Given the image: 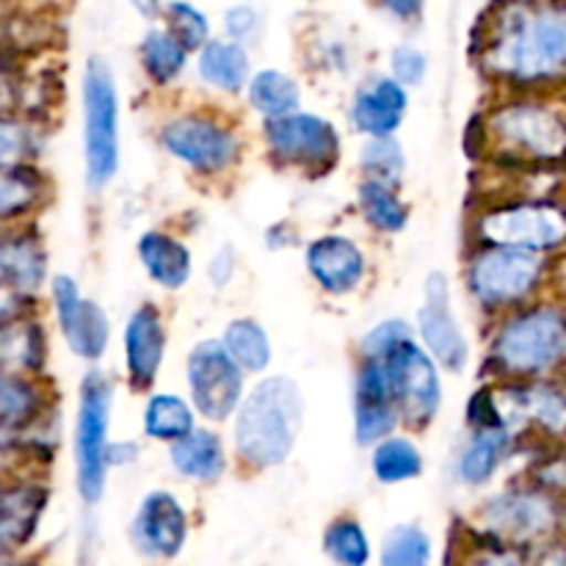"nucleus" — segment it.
Instances as JSON below:
<instances>
[{
  "label": "nucleus",
  "instance_id": "nucleus-15",
  "mask_svg": "<svg viewBox=\"0 0 566 566\" xmlns=\"http://www.w3.org/2000/svg\"><path fill=\"white\" fill-rule=\"evenodd\" d=\"M55 324L66 348L83 363H99L111 346V318L94 298L83 296L72 276L59 274L50 280Z\"/></svg>",
  "mask_w": 566,
  "mask_h": 566
},
{
  "label": "nucleus",
  "instance_id": "nucleus-20",
  "mask_svg": "<svg viewBox=\"0 0 566 566\" xmlns=\"http://www.w3.org/2000/svg\"><path fill=\"white\" fill-rule=\"evenodd\" d=\"M409 108V88L401 86L392 75L368 77L354 92L352 125L365 138L396 136L403 125Z\"/></svg>",
  "mask_w": 566,
  "mask_h": 566
},
{
  "label": "nucleus",
  "instance_id": "nucleus-5",
  "mask_svg": "<svg viewBox=\"0 0 566 566\" xmlns=\"http://www.w3.org/2000/svg\"><path fill=\"white\" fill-rule=\"evenodd\" d=\"M158 144L197 177H224L241 164L243 138L235 122L213 108L177 111L160 122Z\"/></svg>",
  "mask_w": 566,
  "mask_h": 566
},
{
  "label": "nucleus",
  "instance_id": "nucleus-6",
  "mask_svg": "<svg viewBox=\"0 0 566 566\" xmlns=\"http://www.w3.org/2000/svg\"><path fill=\"white\" fill-rule=\"evenodd\" d=\"M547 280V258L512 247H475L464 263V287L484 313H509L536 296Z\"/></svg>",
  "mask_w": 566,
  "mask_h": 566
},
{
  "label": "nucleus",
  "instance_id": "nucleus-21",
  "mask_svg": "<svg viewBox=\"0 0 566 566\" xmlns=\"http://www.w3.org/2000/svg\"><path fill=\"white\" fill-rule=\"evenodd\" d=\"M188 536L186 509L171 492H149L133 523V539L153 558H171Z\"/></svg>",
  "mask_w": 566,
  "mask_h": 566
},
{
  "label": "nucleus",
  "instance_id": "nucleus-29",
  "mask_svg": "<svg viewBox=\"0 0 566 566\" xmlns=\"http://www.w3.org/2000/svg\"><path fill=\"white\" fill-rule=\"evenodd\" d=\"M48 359L44 329L31 313L17 315L0 326V370L25 376H42Z\"/></svg>",
  "mask_w": 566,
  "mask_h": 566
},
{
  "label": "nucleus",
  "instance_id": "nucleus-44",
  "mask_svg": "<svg viewBox=\"0 0 566 566\" xmlns=\"http://www.w3.org/2000/svg\"><path fill=\"white\" fill-rule=\"evenodd\" d=\"M224 31H227V39L243 44V48H247V44H252L254 36H258V31H260L258 9H252V6H247V3L227 9L224 11Z\"/></svg>",
  "mask_w": 566,
  "mask_h": 566
},
{
  "label": "nucleus",
  "instance_id": "nucleus-26",
  "mask_svg": "<svg viewBox=\"0 0 566 566\" xmlns=\"http://www.w3.org/2000/svg\"><path fill=\"white\" fill-rule=\"evenodd\" d=\"M197 75L205 86L216 88V92L227 94V97L243 94L249 77H252L249 50L243 44L232 42V39L210 36L197 50Z\"/></svg>",
  "mask_w": 566,
  "mask_h": 566
},
{
  "label": "nucleus",
  "instance_id": "nucleus-46",
  "mask_svg": "<svg viewBox=\"0 0 566 566\" xmlns=\"http://www.w3.org/2000/svg\"><path fill=\"white\" fill-rule=\"evenodd\" d=\"M376 6L385 9L390 17H396L398 22H415L423 14L426 0H376Z\"/></svg>",
  "mask_w": 566,
  "mask_h": 566
},
{
  "label": "nucleus",
  "instance_id": "nucleus-33",
  "mask_svg": "<svg viewBox=\"0 0 566 566\" xmlns=\"http://www.w3.org/2000/svg\"><path fill=\"white\" fill-rule=\"evenodd\" d=\"M243 94H247L254 114H260L263 119H276V116L302 108V86H298L296 77L282 70L252 72Z\"/></svg>",
  "mask_w": 566,
  "mask_h": 566
},
{
  "label": "nucleus",
  "instance_id": "nucleus-16",
  "mask_svg": "<svg viewBox=\"0 0 566 566\" xmlns=\"http://www.w3.org/2000/svg\"><path fill=\"white\" fill-rule=\"evenodd\" d=\"M166 321L155 304L144 302L127 318L122 332V352H125V376L127 385L138 396H149L158 385L160 368L166 359Z\"/></svg>",
  "mask_w": 566,
  "mask_h": 566
},
{
  "label": "nucleus",
  "instance_id": "nucleus-39",
  "mask_svg": "<svg viewBox=\"0 0 566 566\" xmlns=\"http://www.w3.org/2000/svg\"><path fill=\"white\" fill-rule=\"evenodd\" d=\"M164 17V28L188 50V53H197L205 42L210 39V20L205 17L202 9H197L193 3L186 0H171L160 11Z\"/></svg>",
  "mask_w": 566,
  "mask_h": 566
},
{
  "label": "nucleus",
  "instance_id": "nucleus-47",
  "mask_svg": "<svg viewBox=\"0 0 566 566\" xmlns=\"http://www.w3.org/2000/svg\"><path fill=\"white\" fill-rule=\"evenodd\" d=\"M138 453H142V446H138L136 440H122V442L111 440L108 451H105V462H108V470L122 468V464L136 462Z\"/></svg>",
  "mask_w": 566,
  "mask_h": 566
},
{
  "label": "nucleus",
  "instance_id": "nucleus-38",
  "mask_svg": "<svg viewBox=\"0 0 566 566\" xmlns=\"http://www.w3.org/2000/svg\"><path fill=\"white\" fill-rule=\"evenodd\" d=\"M53 440L42 431H9L0 429V473H17L25 464H39L50 459Z\"/></svg>",
  "mask_w": 566,
  "mask_h": 566
},
{
  "label": "nucleus",
  "instance_id": "nucleus-3",
  "mask_svg": "<svg viewBox=\"0 0 566 566\" xmlns=\"http://www.w3.org/2000/svg\"><path fill=\"white\" fill-rule=\"evenodd\" d=\"M479 155L514 169L566 160V114L534 97L501 99L479 116Z\"/></svg>",
  "mask_w": 566,
  "mask_h": 566
},
{
  "label": "nucleus",
  "instance_id": "nucleus-40",
  "mask_svg": "<svg viewBox=\"0 0 566 566\" xmlns=\"http://www.w3.org/2000/svg\"><path fill=\"white\" fill-rule=\"evenodd\" d=\"M324 551L343 566H365L370 558L368 536L352 517L335 520L324 534Z\"/></svg>",
  "mask_w": 566,
  "mask_h": 566
},
{
  "label": "nucleus",
  "instance_id": "nucleus-10",
  "mask_svg": "<svg viewBox=\"0 0 566 566\" xmlns=\"http://www.w3.org/2000/svg\"><path fill=\"white\" fill-rule=\"evenodd\" d=\"M263 144L280 169L307 177L332 175L343 158V138L335 122L302 108L265 119Z\"/></svg>",
  "mask_w": 566,
  "mask_h": 566
},
{
  "label": "nucleus",
  "instance_id": "nucleus-41",
  "mask_svg": "<svg viewBox=\"0 0 566 566\" xmlns=\"http://www.w3.org/2000/svg\"><path fill=\"white\" fill-rule=\"evenodd\" d=\"M429 536L415 525H401L385 542L381 566H429Z\"/></svg>",
  "mask_w": 566,
  "mask_h": 566
},
{
  "label": "nucleus",
  "instance_id": "nucleus-12",
  "mask_svg": "<svg viewBox=\"0 0 566 566\" xmlns=\"http://www.w3.org/2000/svg\"><path fill=\"white\" fill-rule=\"evenodd\" d=\"M396 398L398 418L403 429L423 431L437 420L442 409L440 365L429 357L415 337L403 340L390 357L381 359Z\"/></svg>",
  "mask_w": 566,
  "mask_h": 566
},
{
  "label": "nucleus",
  "instance_id": "nucleus-32",
  "mask_svg": "<svg viewBox=\"0 0 566 566\" xmlns=\"http://www.w3.org/2000/svg\"><path fill=\"white\" fill-rule=\"evenodd\" d=\"M193 426H197V412H193L188 398L177 396V392H153V396H147L142 412L144 437L171 446L175 440L186 437Z\"/></svg>",
  "mask_w": 566,
  "mask_h": 566
},
{
  "label": "nucleus",
  "instance_id": "nucleus-11",
  "mask_svg": "<svg viewBox=\"0 0 566 566\" xmlns=\"http://www.w3.org/2000/svg\"><path fill=\"white\" fill-rule=\"evenodd\" d=\"M186 387L193 412L208 423H227L235 415L243 392L247 374L216 337H205L186 357Z\"/></svg>",
  "mask_w": 566,
  "mask_h": 566
},
{
  "label": "nucleus",
  "instance_id": "nucleus-42",
  "mask_svg": "<svg viewBox=\"0 0 566 566\" xmlns=\"http://www.w3.org/2000/svg\"><path fill=\"white\" fill-rule=\"evenodd\" d=\"M415 337V326H409L403 318H387L379 321L376 326H370L363 337H359V359H376L381 363L385 357H390L403 340Z\"/></svg>",
  "mask_w": 566,
  "mask_h": 566
},
{
  "label": "nucleus",
  "instance_id": "nucleus-22",
  "mask_svg": "<svg viewBox=\"0 0 566 566\" xmlns=\"http://www.w3.org/2000/svg\"><path fill=\"white\" fill-rule=\"evenodd\" d=\"M55 415V396L42 376L0 370V429L42 431Z\"/></svg>",
  "mask_w": 566,
  "mask_h": 566
},
{
  "label": "nucleus",
  "instance_id": "nucleus-2",
  "mask_svg": "<svg viewBox=\"0 0 566 566\" xmlns=\"http://www.w3.org/2000/svg\"><path fill=\"white\" fill-rule=\"evenodd\" d=\"M232 448L247 470L263 473L291 459L304 426L302 387L291 376H263L232 415Z\"/></svg>",
  "mask_w": 566,
  "mask_h": 566
},
{
  "label": "nucleus",
  "instance_id": "nucleus-4",
  "mask_svg": "<svg viewBox=\"0 0 566 566\" xmlns=\"http://www.w3.org/2000/svg\"><path fill=\"white\" fill-rule=\"evenodd\" d=\"M564 365L566 307L528 302L503 313L486 348V368L495 379H551Z\"/></svg>",
  "mask_w": 566,
  "mask_h": 566
},
{
  "label": "nucleus",
  "instance_id": "nucleus-24",
  "mask_svg": "<svg viewBox=\"0 0 566 566\" xmlns=\"http://www.w3.org/2000/svg\"><path fill=\"white\" fill-rule=\"evenodd\" d=\"M144 274L164 291H182L193 274L191 249L166 230L142 232L136 243Z\"/></svg>",
  "mask_w": 566,
  "mask_h": 566
},
{
  "label": "nucleus",
  "instance_id": "nucleus-23",
  "mask_svg": "<svg viewBox=\"0 0 566 566\" xmlns=\"http://www.w3.org/2000/svg\"><path fill=\"white\" fill-rule=\"evenodd\" d=\"M44 506H48V490L36 481H0V551L31 539Z\"/></svg>",
  "mask_w": 566,
  "mask_h": 566
},
{
  "label": "nucleus",
  "instance_id": "nucleus-1",
  "mask_svg": "<svg viewBox=\"0 0 566 566\" xmlns=\"http://www.w3.org/2000/svg\"><path fill=\"white\" fill-rule=\"evenodd\" d=\"M475 66L514 94L556 86L566 77L564 0H495L473 33Z\"/></svg>",
  "mask_w": 566,
  "mask_h": 566
},
{
  "label": "nucleus",
  "instance_id": "nucleus-28",
  "mask_svg": "<svg viewBox=\"0 0 566 566\" xmlns=\"http://www.w3.org/2000/svg\"><path fill=\"white\" fill-rule=\"evenodd\" d=\"M53 197V186L36 166L0 169V224H17L36 216Z\"/></svg>",
  "mask_w": 566,
  "mask_h": 566
},
{
  "label": "nucleus",
  "instance_id": "nucleus-35",
  "mask_svg": "<svg viewBox=\"0 0 566 566\" xmlns=\"http://www.w3.org/2000/svg\"><path fill=\"white\" fill-rule=\"evenodd\" d=\"M230 357L235 359L238 368L247 376H260L269 370L271 359H274V348H271V337L265 326L254 318H235L227 324L224 335L219 337Z\"/></svg>",
  "mask_w": 566,
  "mask_h": 566
},
{
  "label": "nucleus",
  "instance_id": "nucleus-37",
  "mask_svg": "<svg viewBox=\"0 0 566 566\" xmlns=\"http://www.w3.org/2000/svg\"><path fill=\"white\" fill-rule=\"evenodd\" d=\"M359 169L370 180L401 186L403 171H407V153H403L401 142L396 136L368 138L363 153H359Z\"/></svg>",
  "mask_w": 566,
  "mask_h": 566
},
{
  "label": "nucleus",
  "instance_id": "nucleus-18",
  "mask_svg": "<svg viewBox=\"0 0 566 566\" xmlns=\"http://www.w3.org/2000/svg\"><path fill=\"white\" fill-rule=\"evenodd\" d=\"M396 398H392L390 379L385 365L376 359H359L354 376V434L363 448L376 446L379 440L398 431Z\"/></svg>",
  "mask_w": 566,
  "mask_h": 566
},
{
  "label": "nucleus",
  "instance_id": "nucleus-9",
  "mask_svg": "<svg viewBox=\"0 0 566 566\" xmlns=\"http://www.w3.org/2000/svg\"><path fill=\"white\" fill-rule=\"evenodd\" d=\"M111 409H114V381L108 374L92 368L81 379L72 448H75L77 492L86 503H97L105 492L111 442Z\"/></svg>",
  "mask_w": 566,
  "mask_h": 566
},
{
  "label": "nucleus",
  "instance_id": "nucleus-48",
  "mask_svg": "<svg viewBox=\"0 0 566 566\" xmlns=\"http://www.w3.org/2000/svg\"><path fill=\"white\" fill-rule=\"evenodd\" d=\"M130 3L138 14L147 17V20H155V17H160V11H164L166 0H130Z\"/></svg>",
  "mask_w": 566,
  "mask_h": 566
},
{
  "label": "nucleus",
  "instance_id": "nucleus-7",
  "mask_svg": "<svg viewBox=\"0 0 566 566\" xmlns=\"http://www.w3.org/2000/svg\"><path fill=\"white\" fill-rule=\"evenodd\" d=\"M475 247L547 254L566 243V208L553 199H503L470 216Z\"/></svg>",
  "mask_w": 566,
  "mask_h": 566
},
{
  "label": "nucleus",
  "instance_id": "nucleus-27",
  "mask_svg": "<svg viewBox=\"0 0 566 566\" xmlns=\"http://www.w3.org/2000/svg\"><path fill=\"white\" fill-rule=\"evenodd\" d=\"M517 448V437L503 426H479L470 429L468 442L457 462V475L470 486H481L503 468L509 453Z\"/></svg>",
  "mask_w": 566,
  "mask_h": 566
},
{
  "label": "nucleus",
  "instance_id": "nucleus-8",
  "mask_svg": "<svg viewBox=\"0 0 566 566\" xmlns=\"http://www.w3.org/2000/svg\"><path fill=\"white\" fill-rule=\"evenodd\" d=\"M86 186L105 191L119 171V92L108 61L88 59L81 81Z\"/></svg>",
  "mask_w": 566,
  "mask_h": 566
},
{
  "label": "nucleus",
  "instance_id": "nucleus-36",
  "mask_svg": "<svg viewBox=\"0 0 566 566\" xmlns=\"http://www.w3.org/2000/svg\"><path fill=\"white\" fill-rule=\"evenodd\" d=\"M42 125L25 116L0 111V169L11 166H33L42 155Z\"/></svg>",
  "mask_w": 566,
  "mask_h": 566
},
{
  "label": "nucleus",
  "instance_id": "nucleus-30",
  "mask_svg": "<svg viewBox=\"0 0 566 566\" xmlns=\"http://www.w3.org/2000/svg\"><path fill=\"white\" fill-rule=\"evenodd\" d=\"M357 205L365 224L374 227L381 235H398V232H403L409 224V216H412L409 202L401 197L398 186L370 180V177H363V182H359Z\"/></svg>",
  "mask_w": 566,
  "mask_h": 566
},
{
  "label": "nucleus",
  "instance_id": "nucleus-19",
  "mask_svg": "<svg viewBox=\"0 0 566 566\" xmlns=\"http://www.w3.org/2000/svg\"><path fill=\"white\" fill-rule=\"evenodd\" d=\"M484 520L492 534L503 536V539H536L556 525L558 506L542 486L509 490L492 497L490 506L484 509Z\"/></svg>",
  "mask_w": 566,
  "mask_h": 566
},
{
  "label": "nucleus",
  "instance_id": "nucleus-34",
  "mask_svg": "<svg viewBox=\"0 0 566 566\" xmlns=\"http://www.w3.org/2000/svg\"><path fill=\"white\" fill-rule=\"evenodd\" d=\"M423 451L415 440L392 431L390 437L370 446V470L381 484H403L423 473Z\"/></svg>",
  "mask_w": 566,
  "mask_h": 566
},
{
  "label": "nucleus",
  "instance_id": "nucleus-14",
  "mask_svg": "<svg viewBox=\"0 0 566 566\" xmlns=\"http://www.w3.org/2000/svg\"><path fill=\"white\" fill-rule=\"evenodd\" d=\"M415 340L429 352V357L448 374H462L470 363V343L462 324L451 307V285L442 271H434L426 280L423 304L415 321Z\"/></svg>",
  "mask_w": 566,
  "mask_h": 566
},
{
  "label": "nucleus",
  "instance_id": "nucleus-13",
  "mask_svg": "<svg viewBox=\"0 0 566 566\" xmlns=\"http://www.w3.org/2000/svg\"><path fill=\"white\" fill-rule=\"evenodd\" d=\"M48 280V252L33 232L11 230L0 235V326L17 315L33 313Z\"/></svg>",
  "mask_w": 566,
  "mask_h": 566
},
{
  "label": "nucleus",
  "instance_id": "nucleus-49",
  "mask_svg": "<svg viewBox=\"0 0 566 566\" xmlns=\"http://www.w3.org/2000/svg\"><path fill=\"white\" fill-rule=\"evenodd\" d=\"M14 81H11L9 75H6V70H3V64H0V111L6 108V105L11 103V99H14Z\"/></svg>",
  "mask_w": 566,
  "mask_h": 566
},
{
  "label": "nucleus",
  "instance_id": "nucleus-45",
  "mask_svg": "<svg viewBox=\"0 0 566 566\" xmlns=\"http://www.w3.org/2000/svg\"><path fill=\"white\" fill-rule=\"evenodd\" d=\"M235 269H238V258L235 252H232V247H221L219 252H213V258H210L208 263L210 285L227 287L232 282V276H235Z\"/></svg>",
  "mask_w": 566,
  "mask_h": 566
},
{
  "label": "nucleus",
  "instance_id": "nucleus-31",
  "mask_svg": "<svg viewBox=\"0 0 566 566\" xmlns=\"http://www.w3.org/2000/svg\"><path fill=\"white\" fill-rule=\"evenodd\" d=\"M188 59L191 53L166 28H149L138 44V64L155 88H169L171 83L180 81Z\"/></svg>",
  "mask_w": 566,
  "mask_h": 566
},
{
  "label": "nucleus",
  "instance_id": "nucleus-25",
  "mask_svg": "<svg viewBox=\"0 0 566 566\" xmlns=\"http://www.w3.org/2000/svg\"><path fill=\"white\" fill-rule=\"evenodd\" d=\"M169 462L182 479L210 484V481H219L227 473L230 457H227V446L219 431L193 426L186 437L171 442Z\"/></svg>",
  "mask_w": 566,
  "mask_h": 566
},
{
  "label": "nucleus",
  "instance_id": "nucleus-43",
  "mask_svg": "<svg viewBox=\"0 0 566 566\" xmlns=\"http://www.w3.org/2000/svg\"><path fill=\"white\" fill-rule=\"evenodd\" d=\"M387 75H392L407 88L420 86L429 75V55L415 44H396L390 50V72Z\"/></svg>",
  "mask_w": 566,
  "mask_h": 566
},
{
  "label": "nucleus",
  "instance_id": "nucleus-17",
  "mask_svg": "<svg viewBox=\"0 0 566 566\" xmlns=\"http://www.w3.org/2000/svg\"><path fill=\"white\" fill-rule=\"evenodd\" d=\"M304 265L315 285L329 296H348L368 280V254L343 232L313 238L304 249Z\"/></svg>",
  "mask_w": 566,
  "mask_h": 566
}]
</instances>
